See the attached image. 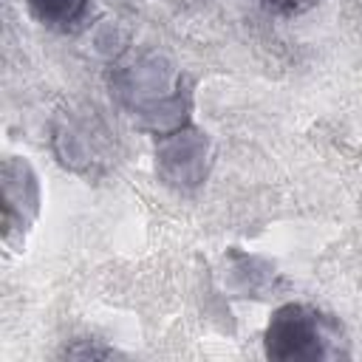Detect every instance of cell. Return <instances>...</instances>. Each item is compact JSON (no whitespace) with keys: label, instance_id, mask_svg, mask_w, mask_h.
I'll list each match as a JSON object with an SVG mask.
<instances>
[{"label":"cell","instance_id":"obj_1","mask_svg":"<svg viewBox=\"0 0 362 362\" xmlns=\"http://www.w3.org/2000/svg\"><path fill=\"white\" fill-rule=\"evenodd\" d=\"M339 328L331 317L320 314L311 305L288 303L280 305L263 334V348L269 359L294 362V359H331L339 356Z\"/></svg>","mask_w":362,"mask_h":362},{"label":"cell","instance_id":"obj_5","mask_svg":"<svg viewBox=\"0 0 362 362\" xmlns=\"http://www.w3.org/2000/svg\"><path fill=\"white\" fill-rule=\"evenodd\" d=\"M320 0H263V6L269 8V11H274V14H286V17H291V14H303V11H308L311 6H317Z\"/></svg>","mask_w":362,"mask_h":362},{"label":"cell","instance_id":"obj_3","mask_svg":"<svg viewBox=\"0 0 362 362\" xmlns=\"http://www.w3.org/2000/svg\"><path fill=\"white\" fill-rule=\"evenodd\" d=\"M37 178L25 161L8 158L3 164V212L6 235L14 226H25L37 212Z\"/></svg>","mask_w":362,"mask_h":362},{"label":"cell","instance_id":"obj_4","mask_svg":"<svg viewBox=\"0 0 362 362\" xmlns=\"http://www.w3.org/2000/svg\"><path fill=\"white\" fill-rule=\"evenodd\" d=\"M31 17L48 28H71L82 20L88 0H25Z\"/></svg>","mask_w":362,"mask_h":362},{"label":"cell","instance_id":"obj_2","mask_svg":"<svg viewBox=\"0 0 362 362\" xmlns=\"http://www.w3.org/2000/svg\"><path fill=\"white\" fill-rule=\"evenodd\" d=\"M206 158H209V144L204 133L189 127L164 133V141L158 150V170L170 184L195 187L206 175Z\"/></svg>","mask_w":362,"mask_h":362}]
</instances>
